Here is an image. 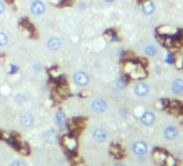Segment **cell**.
Wrapping results in <instances>:
<instances>
[{"mask_svg": "<svg viewBox=\"0 0 183 166\" xmlns=\"http://www.w3.org/2000/svg\"><path fill=\"white\" fill-rule=\"evenodd\" d=\"M167 155H168L167 152H166L165 150H162V149H155V150L153 151V158H154V160L158 163H164Z\"/></svg>", "mask_w": 183, "mask_h": 166, "instance_id": "cell-16", "label": "cell"}, {"mask_svg": "<svg viewBox=\"0 0 183 166\" xmlns=\"http://www.w3.org/2000/svg\"><path fill=\"white\" fill-rule=\"evenodd\" d=\"M8 42H9V38L7 36V34L3 33V31H0V48L6 46L8 44Z\"/></svg>", "mask_w": 183, "mask_h": 166, "instance_id": "cell-22", "label": "cell"}, {"mask_svg": "<svg viewBox=\"0 0 183 166\" xmlns=\"http://www.w3.org/2000/svg\"><path fill=\"white\" fill-rule=\"evenodd\" d=\"M62 45H63L62 39L58 38V37L50 38L48 40V42H46V48H48L50 51H52V52H56V51H58L60 48H62Z\"/></svg>", "mask_w": 183, "mask_h": 166, "instance_id": "cell-6", "label": "cell"}, {"mask_svg": "<svg viewBox=\"0 0 183 166\" xmlns=\"http://www.w3.org/2000/svg\"><path fill=\"white\" fill-rule=\"evenodd\" d=\"M72 80H73V82H74V84L77 85V86L84 87V86H86V85H89V75L87 72L80 70V71H77V72L73 74Z\"/></svg>", "mask_w": 183, "mask_h": 166, "instance_id": "cell-1", "label": "cell"}, {"mask_svg": "<svg viewBox=\"0 0 183 166\" xmlns=\"http://www.w3.org/2000/svg\"><path fill=\"white\" fill-rule=\"evenodd\" d=\"M44 138L48 143H54L57 140V133L55 129L48 128L44 132Z\"/></svg>", "mask_w": 183, "mask_h": 166, "instance_id": "cell-15", "label": "cell"}, {"mask_svg": "<svg viewBox=\"0 0 183 166\" xmlns=\"http://www.w3.org/2000/svg\"><path fill=\"white\" fill-rule=\"evenodd\" d=\"M164 135L167 139L172 140V139L178 137V129H177V127H175V126H168V127L165 128Z\"/></svg>", "mask_w": 183, "mask_h": 166, "instance_id": "cell-17", "label": "cell"}, {"mask_svg": "<svg viewBox=\"0 0 183 166\" xmlns=\"http://www.w3.org/2000/svg\"><path fill=\"white\" fill-rule=\"evenodd\" d=\"M110 152L115 158H121L124 155V150L119 145H113L110 149Z\"/></svg>", "mask_w": 183, "mask_h": 166, "instance_id": "cell-18", "label": "cell"}, {"mask_svg": "<svg viewBox=\"0 0 183 166\" xmlns=\"http://www.w3.org/2000/svg\"><path fill=\"white\" fill-rule=\"evenodd\" d=\"M165 166H177V161L175 160V158L170 157V155H167V158H165L164 161Z\"/></svg>", "mask_w": 183, "mask_h": 166, "instance_id": "cell-24", "label": "cell"}, {"mask_svg": "<svg viewBox=\"0 0 183 166\" xmlns=\"http://www.w3.org/2000/svg\"><path fill=\"white\" fill-rule=\"evenodd\" d=\"M91 108L92 110L96 113H104V111L108 108V104L104 99L102 98H96L92 101L91 104Z\"/></svg>", "mask_w": 183, "mask_h": 166, "instance_id": "cell-3", "label": "cell"}, {"mask_svg": "<svg viewBox=\"0 0 183 166\" xmlns=\"http://www.w3.org/2000/svg\"><path fill=\"white\" fill-rule=\"evenodd\" d=\"M168 105H169V101H166V99H160V101H156L155 107L157 109H160V110H162V109L167 108Z\"/></svg>", "mask_w": 183, "mask_h": 166, "instance_id": "cell-23", "label": "cell"}, {"mask_svg": "<svg viewBox=\"0 0 183 166\" xmlns=\"http://www.w3.org/2000/svg\"><path fill=\"white\" fill-rule=\"evenodd\" d=\"M0 96H1V93H0Z\"/></svg>", "mask_w": 183, "mask_h": 166, "instance_id": "cell-36", "label": "cell"}, {"mask_svg": "<svg viewBox=\"0 0 183 166\" xmlns=\"http://www.w3.org/2000/svg\"><path fill=\"white\" fill-rule=\"evenodd\" d=\"M149 91H150V87L149 85L145 82H138L135 84L134 86V92L135 94L139 97H145L149 94Z\"/></svg>", "mask_w": 183, "mask_h": 166, "instance_id": "cell-5", "label": "cell"}, {"mask_svg": "<svg viewBox=\"0 0 183 166\" xmlns=\"http://www.w3.org/2000/svg\"><path fill=\"white\" fill-rule=\"evenodd\" d=\"M93 136H94V139L98 143H104L107 138H108V134L104 129L102 128H96L93 133Z\"/></svg>", "mask_w": 183, "mask_h": 166, "instance_id": "cell-13", "label": "cell"}, {"mask_svg": "<svg viewBox=\"0 0 183 166\" xmlns=\"http://www.w3.org/2000/svg\"><path fill=\"white\" fill-rule=\"evenodd\" d=\"M73 166H86V165H85V164H84V163H83V162H82V161H81V162L74 163V164H73Z\"/></svg>", "mask_w": 183, "mask_h": 166, "instance_id": "cell-33", "label": "cell"}, {"mask_svg": "<svg viewBox=\"0 0 183 166\" xmlns=\"http://www.w3.org/2000/svg\"><path fill=\"white\" fill-rule=\"evenodd\" d=\"M26 101H27V96H26L25 94H23V93H18V94H16L15 96H14V101L18 105L25 104Z\"/></svg>", "mask_w": 183, "mask_h": 166, "instance_id": "cell-21", "label": "cell"}, {"mask_svg": "<svg viewBox=\"0 0 183 166\" xmlns=\"http://www.w3.org/2000/svg\"><path fill=\"white\" fill-rule=\"evenodd\" d=\"M33 122H35V119H33V116L29 112H25L23 113L21 117H19V124H21L23 127H30L33 126Z\"/></svg>", "mask_w": 183, "mask_h": 166, "instance_id": "cell-7", "label": "cell"}, {"mask_svg": "<svg viewBox=\"0 0 183 166\" xmlns=\"http://www.w3.org/2000/svg\"><path fill=\"white\" fill-rule=\"evenodd\" d=\"M171 90L174 94L179 95L183 93V80L182 79H175L171 83Z\"/></svg>", "mask_w": 183, "mask_h": 166, "instance_id": "cell-14", "label": "cell"}, {"mask_svg": "<svg viewBox=\"0 0 183 166\" xmlns=\"http://www.w3.org/2000/svg\"><path fill=\"white\" fill-rule=\"evenodd\" d=\"M18 151L24 155H27V154H29V152H30V151H29V147L27 145H25V143H21V145H19Z\"/></svg>", "mask_w": 183, "mask_h": 166, "instance_id": "cell-25", "label": "cell"}, {"mask_svg": "<svg viewBox=\"0 0 183 166\" xmlns=\"http://www.w3.org/2000/svg\"><path fill=\"white\" fill-rule=\"evenodd\" d=\"M33 69L35 72H41L43 69H44V67H43V65L41 64L40 62H37L33 65Z\"/></svg>", "mask_w": 183, "mask_h": 166, "instance_id": "cell-27", "label": "cell"}, {"mask_svg": "<svg viewBox=\"0 0 183 166\" xmlns=\"http://www.w3.org/2000/svg\"><path fill=\"white\" fill-rule=\"evenodd\" d=\"M4 11H6V4L0 0V15H1L2 13H4Z\"/></svg>", "mask_w": 183, "mask_h": 166, "instance_id": "cell-32", "label": "cell"}, {"mask_svg": "<svg viewBox=\"0 0 183 166\" xmlns=\"http://www.w3.org/2000/svg\"><path fill=\"white\" fill-rule=\"evenodd\" d=\"M141 11L145 15H151L155 12V3L152 0H145L141 6Z\"/></svg>", "mask_w": 183, "mask_h": 166, "instance_id": "cell-11", "label": "cell"}, {"mask_svg": "<svg viewBox=\"0 0 183 166\" xmlns=\"http://www.w3.org/2000/svg\"><path fill=\"white\" fill-rule=\"evenodd\" d=\"M11 166H26V164L21 160H14L13 162L11 163Z\"/></svg>", "mask_w": 183, "mask_h": 166, "instance_id": "cell-31", "label": "cell"}, {"mask_svg": "<svg viewBox=\"0 0 183 166\" xmlns=\"http://www.w3.org/2000/svg\"><path fill=\"white\" fill-rule=\"evenodd\" d=\"M62 143L68 151H70V152L74 151L75 149H77V146H78L77 139L73 137V136H68V135H66L63 137Z\"/></svg>", "mask_w": 183, "mask_h": 166, "instance_id": "cell-4", "label": "cell"}, {"mask_svg": "<svg viewBox=\"0 0 183 166\" xmlns=\"http://www.w3.org/2000/svg\"><path fill=\"white\" fill-rule=\"evenodd\" d=\"M19 70V67L18 65H14V64H11L9 66V74L10 75H15L18 74Z\"/></svg>", "mask_w": 183, "mask_h": 166, "instance_id": "cell-28", "label": "cell"}, {"mask_svg": "<svg viewBox=\"0 0 183 166\" xmlns=\"http://www.w3.org/2000/svg\"><path fill=\"white\" fill-rule=\"evenodd\" d=\"M29 10H30V12L33 15L39 16V15H42V14L44 13L46 8H45V4L43 3L41 0H35V1L30 2Z\"/></svg>", "mask_w": 183, "mask_h": 166, "instance_id": "cell-2", "label": "cell"}, {"mask_svg": "<svg viewBox=\"0 0 183 166\" xmlns=\"http://www.w3.org/2000/svg\"><path fill=\"white\" fill-rule=\"evenodd\" d=\"M116 84H118V86L119 87V89H125L126 85H127V81H126V79L124 77H121L118 79Z\"/></svg>", "mask_w": 183, "mask_h": 166, "instance_id": "cell-26", "label": "cell"}, {"mask_svg": "<svg viewBox=\"0 0 183 166\" xmlns=\"http://www.w3.org/2000/svg\"><path fill=\"white\" fill-rule=\"evenodd\" d=\"M140 121L142 124H145L146 126L152 125L155 122V114L152 111H145L140 117Z\"/></svg>", "mask_w": 183, "mask_h": 166, "instance_id": "cell-9", "label": "cell"}, {"mask_svg": "<svg viewBox=\"0 0 183 166\" xmlns=\"http://www.w3.org/2000/svg\"><path fill=\"white\" fill-rule=\"evenodd\" d=\"M104 2H107V3H112V2H114L115 0H104Z\"/></svg>", "mask_w": 183, "mask_h": 166, "instance_id": "cell-34", "label": "cell"}, {"mask_svg": "<svg viewBox=\"0 0 183 166\" xmlns=\"http://www.w3.org/2000/svg\"><path fill=\"white\" fill-rule=\"evenodd\" d=\"M113 166H126V165L123 164V163H118V164H114Z\"/></svg>", "mask_w": 183, "mask_h": 166, "instance_id": "cell-35", "label": "cell"}, {"mask_svg": "<svg viewBox=\"0 0 183 166\" xmlns=\"http://www.w3.org/2000/svg\"><path fill=\"white\" fill-rule=\"evenodd\" d=\"M133 151L137 155H145L148 152V145L145 141H136L133 145Z\"/></svg>", "mask_w": 183, "mask_h": 166, "instance_id": "cell-8", "label": "cell"}, {"mask_svg": "<svg viewBox=\"0 0 183 166\" xmlns=\"http://www.w3.org/2000/svg\"><path fill=\"white\" fill-rule=\"evenodd\" d=\"M108 40L110 41V42H116V41H119V37L115 33H112L111 36L108 38Z\"/></svg>", "mask_w": 183, "mask_h": 166, "instance_id": "cell-30", "label": "cell"}, {"mask_svg": "<svg viewBox=\"0 0 183 166\" xmlns=\"http://www.w3.org/2000/svg\"><path fill=\"white\" fill-rule=\"evenodd\" d=\"M171 31H174V29H172L171 27H169V26H163V27H160L157 29V33L158 35L160 36H170L172 35L174 33H171Z\"/></svg>", "mask_w": 183, "mask_h": 166, "instance_id": "cell-20", "label": "cell"}, {"mask_svg": "<svg viewBox=\"0 0 183 166\" xmlns=\"http://www.w3.org/2000/svg\"><path fill=\"white\" fill-rule=\"evenodd\" d=\"M175 64L177 66L178 69H183V57L179 56V57L175 58Z\"/></svg>", "mask_w": 183, "mask_h": 166, "instance_id": "cell-29", "label": "cell"}, {"mask_svg": "<svg viewBox=\"0 0 183 166\" xmlns=\"http://www.w3.org/2000/svg\"><path fill=\"white\" fill-rule=\"evenodd\" d=\"M55 119H56V122H57V124H58V126H59L60 129H65V128L68 127L67 118H66V114L62 110H57V111H56Z\"/></svg>", "mask_w": 183, "mask_h": 166, "instance_id": "cell-10", "label": "cell"}, {"mask_svg": "<svg viewBox=\"0 0 183 166\" xmlns=\"http://www.w3.org/2000/svg\"><path fill=\"white\" fill-rule=\"evenodd\" d=\"M145 53L146 56L149 57H155L158 54V49L157 46L153 45V44H149L145 48Z\"/></svg>", "mask_w": 183, "mask_h": 166, "instance_id": "cell-19", "label": "cell"}, {"mask_svg": "<svg viewBox=\"0 0 183 166\" xmlns=\"http://www.w3.org/2000/svg\"><path fill=\"white\" fill-rule=\"evenodd\" d=\"M129 75H130V77L133 78V79H138V80L143 79V78H145L146 75H148L146 70L145 69L143 66H141V67H136Z\"/></svg>", "mask_w": 183, "mask_h": 166, "instance_id": "cell-12", "label": "cell"}]
</instances>
